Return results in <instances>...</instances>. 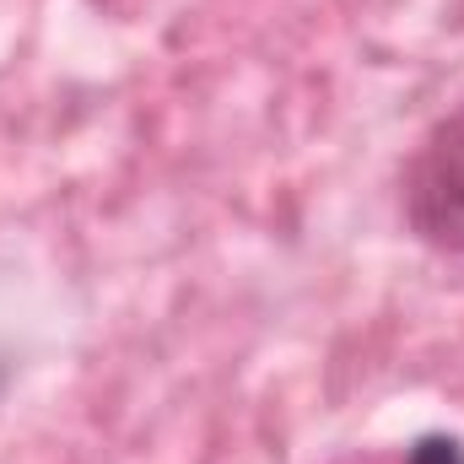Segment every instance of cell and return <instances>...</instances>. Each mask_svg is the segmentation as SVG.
<instances>
[{"instance_id": "cell-1", "label": "cell", "mask_w": 464, "mask_h": 464, "mask_svg": "<svg viewBox=\"0 0 464 464\" xmlns=\"http://www.w3.org/2000/svg\"><path fill=\"white\" fill-rule=\"evenodd\" d=\"M400 211L427 248L464 259V109L432 119L411 146L400 173Z\"/></svg>"}, {"instance_id": "cell-2", "label": "cell", "mask_w": 464, "mask_h": 464, "mask_svg": "<svg viewBox=\"0 0 464 464\" xmlns=\"http://www.w3.org/2000/svg\"><path fill=\"white\" fill-rule=\"evenodd\" d=\"M405 464H464V443L449 432H427L405 449Z\"/></svg>"}]
</instances>
